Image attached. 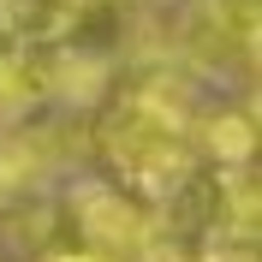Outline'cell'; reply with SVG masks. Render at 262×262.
<instances>
[{
    "label": "cell",
    "mask_w": 262,
    "mask_h": 262,
    "mask_svg": "<svg viewBox=\"0 0 262 262\" xmlns=\"http://www.w3.org/2000/svg\"><path fill=\"white\" fill-rule=\"evenodd\" d=\"M191 119L196 78L179 60H131L119 66V83L96 101L90 143L107 161V179L155 209L191 167Z\"/></svg>",
    "instance_id": "1"
},
{
    "label": "cell",
    "mask_w": 262,
    "mask_h": 262,
    "mask_svg": "<svg viewBox=\"0 0 262 262\" xmlns=\"http://www.w3.org/2000/svg\"><path fill=\"white\" fill-rule=\"evenodd\" d=\"M256 48H262V0H185L173 24V60L209 83L250 78Z\"/></svg>",
    "instance_id": "2"
},
{
    "label": "cell",
    "mask_w": 262,
    "mask_h": 262,
    "mask_svg": "<svg viewBox=\"0 0 262 262\" xmlns=\"http://www.w3.org/2000/svg\"><path fill=\"white\" fill-rule=\"evenodd\" d=\"M60 227L72 232L66 245L96 250L107 262H131L155 238V214H149V203H137L114 179H78L60 203Z\"/></svg>",
    "instance_id": "3"
},
{
    "label": "cell",
    "mask_w": 262,
    "mask_h": 262,
    "mask_svg": "<svg viewBox=\"0 0 262 262\" xmlns=\"http://www.w3.org/2000/svg\"><path fill=\"white\" fill-rule=\"evenodd\" d=\"M137 0H78L72 24L60 30L54 54L83 78H114L119 66L137 60Z\"/></svg>",
    "instance_id": "4"
},
{
    "label": "cell",
    "mask_w": 262,
    "mask_h": 262,
    "mask_svg": "<svg viewBox=\"0 0 262 262\" xmlns=\"http://www.w3.org/2000/svg\"><path fill=\"white\" fill-rule=\"evenodd\" d=\"M191 161H209V167L256 161V114L250 107H196V119H191Z\"/></svg>",
    "instance_id": "5"
},
{
    "label": "cell",
    "mask_w": 262,
    "mask_h": 262,
    "mask_svg": "<svg viewBox=\"0 0 262 262\" xmlns=\"http://www.w3.org/2000/svg\"><path fill=\"white\" fill-rule=\"evenodd\" d=\"M0 12H6V24L18 30L24 48H54L60 30L72 24V12H78V0H0Z\"/></svg>",
    "instance_id": "6"
},
{
    "label": "cell",
    "mask_w": 262,
    "mask_h": 262,
    "mask_svg": "<svg viewBox=\"0 0 262 262\" xmlns=\"http://www.w3.org/2000/svg\"><path fill=\"white\" fill-rule=\"evenodd\" d=\"M18 179H24V155H18L6 137H0V209L12 203V191H18Z\"/></svg>",
    "instance_id": "7"
},
{
    "label": "cell",
    "mask_w": 262,
    "mask_h": 262,
    "mask_svg": "<svg viewBox=\"0 0 262 262\" xmlns=\"http://www.w3.org/2000/svg\"><path fill=\"white\" fill-rule=\"evenodd\" d=\"M24 60V42H18V30L6 24V12H0V83L12 78V66Z\"/></svg>",
    "instance_id": "8"
},
{
    "label": "cell",
    "mask_w": 262,
    "mask_h": 262,
    "mask_svg": "<svg viewBox=\"0 0 262 262\" xmlns=\"http://www.w3.org/2000/svg\"><path fill=\"white\" fill-rule=\"evenodd\" d=\"M36 262H107V256H96V250H78V245H48V250H36Z\"/></svg>",
    "instance_id": "9"
}]
</instances>
